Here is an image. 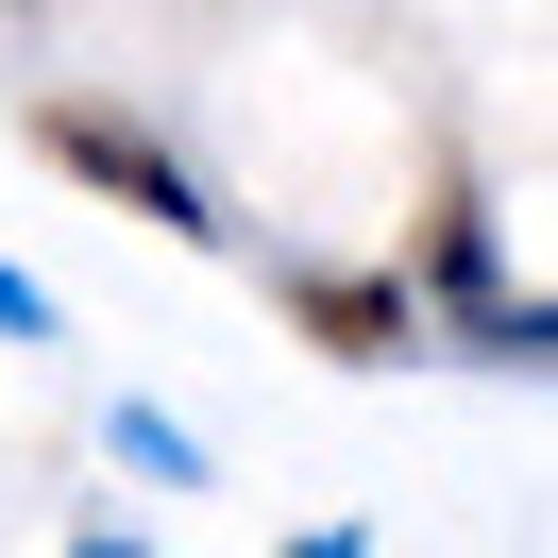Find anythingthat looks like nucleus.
Instances as JSON below:
<instances>
[{
	"instance_id": "obj_7",
	"label": "nucleus",
	"mask_w": 558,
	"mask_h": 558,
	"mask_svg": "<svg viewBox=\"0 0 558 558\" xmlns=\"http://www.w3.org/2000/svg\"><path fill=\"white\" fill-rule=\"evenodd\" d=\"M69 558H153V542H136V524H85V542H69Z\"/></svg>"
},
{
	"instance_id": "obj_5",
	"label": "nucleus",
	"mask_w": 558,
	"mask_h": 558,
	"mask_svg": "<svg viewBox=\"0 0 558 558\" xmlns=\"http://www.w3.org/2000/svg\"><path fill=\"white\" fill-rule=\"evenodd\" d=\"M119 457H136V474H204V440H186L170 407H119Z\"/></svg>"
},
{
	"instance_id": "obj_3",
	"label": "nucleus",
	"mask_w": 558,
	"mask_h": 558,
	"mask_svg": "<svg viewBox=\"0 0 558 558\" xmlns=\"http://www.w3.org/2000/svg\"><path fill=\"white\" fill-rule=\"evenodd\" d=\"M490 288H508V271H490V204L457 186V204H440V238H423V305H440V322H474Z\"/></svg>"
},
{
	"instance_id": "obj_8",
	"label": "nucleus",
	"mask_w": 558,
	"mask_h": 558,
	"mask_svg": "<svg viewBox=\"0 0 558 558\" xmlns=\"http://www.w3.org/2000/svg\"><path fill=\"white\" fill-rule=\"evenodd\" d=\"M288 558H373V542H355V524H305V542H288Z\"/></svg>"
},
{
	"instance_id": "obj_4",
	"label": "nucleus",
	"mask_w": 558,
	"mask_h": 558,
	"mask_svg": "<svg viewBox=\"0 0 558 558\" xmlns=\"http://www.w3.org/2000/svg\"><path fill=\"white\" fill-rule=\"evenodd\" d=\"M457 339H474V355H508V373H542V355H558V288H542V305H524V288H490Z\"/></svg>"
},
{
	"instance_id": "obj_6",
	"label": "nucleus",
	"mask_w": 558,
	"mask_h": 558,
	"mask_svg": "<svg viewBox=\"0 0 558 558\" xmlns=\"http://www.w3.org/2000/svg\"><path fill=\"white\" fill-rule=\"evenodd\" d=\"M0 339H51V288L35 271H0Z\"/></svg>"
},
{
	"instance_id": "obj_1",
	"label": "nucleus",
	"mask_w": 558,
	"mask_h": 558,
	"mask_svg": "<svg viewBox=\"0 0 558 558\" xmlns=\"http://www.w3.org/2000/svg\"><path fill=\"white\" fill-rule=\"evenodd\" d=\"M35 136H51V170H85L102 204H136V220H170V238H220V204L186 186V153H153L136 119H102V102H35Z\"/></svg>"
},
{
	"instance_id": "obj_2",
	"label": "nucleus",
	"mask_w": 558,
	"mask_h": 558,
	"mask_svg": "<svg viewBox=\"0 0 558 558\" xmlns=\"http://www.w3.org/2000/svg\"><path fill=\"white\" fill-rule=\"evenodd\" d=\"M288 322H305L339 373H389V355H423V288H407V271H288Z\"/></svg>"
}]
</instances>
